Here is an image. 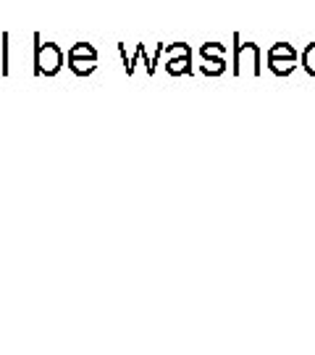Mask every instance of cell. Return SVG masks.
<instances>
[{
	"label": "cell",
	"mask_w": 315,
	"mask_h": 355,
	"mask_svg": "<svg viewBox=\"0 0 315 355\" xmlns=\"http://www.w3.org/2000/svg\"><path fill=\"white\" fill-rule=\"evenodd\" d=\"M69 69L76 76H92L98 71V61H87V58H69Z\"/></svg>",
	"instance_id": "2"
},
{
	"label": "cell",
	"mask_w": 315,
	"mask_h": 355,
	"mask_svg": "<svg viewBox=\"0 0 315 355\" xmlns=\"http://www.w3.org/2000/svg\"><path fill=\"white\" fill-rule=\"evenodd\" d=\"M271 58H294V61H297V53H294V48L287 45V42H278V45H273L271 53H268V61H271Z\"/></svg>",
	"instance_id": "8"
},
{
	"label": "cell",
	"mask_w": 315,
	"mask_h": 355,
	"mask_svg": "<svg viewBox=\"0 0 315 355\" xmlns=\"http://www.w3.org/2000/svg\"><path fill=\"white\" fill-rule=\"evenodd\" d=\"M165 74L171 76H184L192 74V55L189 58H174V61H165Z\"/></svg>",
	"instance_id": "3"
},
{
	"label": "cell",
	"mask_w": 315,
	"mask_h": 355,
	"mask_svg": "<svg viewBox=\"0 0 315 355\" xmlns=\"http://www.w3.org/2000/svg\"><path fill=\"white\" fill-rule=\"evenodd\" d=\"M8 32H3V35H0V74L3 76H8L11 74V64H8V48H11V45H8Z\"/></svg>",
	"instance_id": "6"
},
{
	"label": "cell",
	"mask_w": 315,
	"mask_h": 355,
	"mask_svg": "<svg viewBox=\"0 0 315 355\" xmlns=\"http://www.w3.org/2000/svg\"><path fill=\"white\" fill-rule=\"evenodd\" d=\"M32 74L35 76H55L63 69V51L55 42H42L39 32L32 35Z\"/></svg>",
	"instance_id": "1"
},
{
	"label": "cell",
	"mask_w": 315,
	"mask_h": 355,
	"mask_svg": "<svg viewBox=\"0 0 315 355\" xmlns=\"http://www.w3.org/2000/svg\"><path fill=\"white\" fill-rule=\"evenodd\" d=\"M268 66H271V71H276V74H289L291 69H294V58H271L268 61Z\"/></svg>",
	"instance_id": "9"
},
{
	"label": "cell",
	"mask_w": 315,
	"mask_h": 355,
	"mask_svg": "<svg viewBox=\"0 0 315 355\" xmlns=\"http://www.w3.org/2000/svg\"><path fill=\"white\" fill-rule=\"evenodd\" d=\"M200 55L202 61H218V58H224V45L221 42H205L200 48Z\"/></svg>",
	"instance_id": "7"
},
{
	"label": "cell",
	"mask_w": 315,
	"mask_h": 355,
	"mask_svg": "<svg viewBox=\"0 0 315 355\" xmlns=\"http://www.w3.org/2000/svg\"><path fill=\"white\" fill-rule=\"evenodd\" d=\"M224 69H226V61L218 58V61H205V66H202L200 71L208 76H218V74H224Z\"/></svg>",
	"instance_id": "10"
},
{
	"label": "cell",
	"mask_w": 315,
	"mask_h": 355,
	"mask_svg": "<svg viewBox=\"0 0 315 355\" xmlns=\"http://www.w3.org/2000/svg\"><path fill=\"white\" fill-rule=\"evenodd\" d=\"M305 69H307L310 74H315V45H310V48L305 51Z\"/></svg>",
	"instance_id": "11"
},
{
	"label": "cell",
	"mask_w": 315,
	"mask_h": 355,
	"mask_svg": "<svg viewBox=\"0 0 315 355\" xmlns=\"http://www.w3.org/2000/svg\"><path fill=\"white\" fill-rule=\"evenodd\" d=\"M69 58L98 61V51H95V45H89V42H76V45H71V51H69Z\"/></svg>",
	"instance_id": "4"
},
{
	"label": "cell",
	"mask_w": 315,
	"mask_h": 355,
	"mask_svg": "<svg viewBox=\"0 0 315 355\" xmlns=\"http://www.w3.org/2000/svg\"><path fill=\"white\" fill-rule=\"evenodd\" d=\"M192 55V48H189L187 42H174V45H168L163 51V64L165 61H174V58H189Z\"/></svg>",
	"instance_id": "5"
}]
</instances>
